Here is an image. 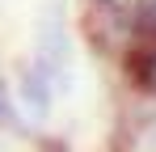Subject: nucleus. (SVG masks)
<instances>
[{"instance_id":"obj_1","label":"nucleus","mask_w":156,"mask_h":152,"mask_svg":"<svg viewBox=\"0 0 156 152\" xmlns=\"http://www.w3.org/2000/svg\"><path fill=\"white\" fill-rule=\"evenodd\" d=\"M144 80H148V85H152V89H156V51H152V55H148V76H144Z\"/></svg>"}]
</instances>
